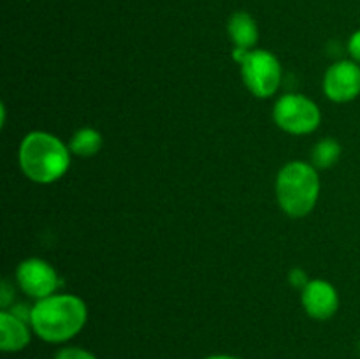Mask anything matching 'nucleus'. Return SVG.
I'll return each instance as SVG.
<instances>
[{
  "label": "nucleus",
  "instance_id": "obj_7",
  "mask_svg": "<svg viewBox=\"0 0 360 359\" xmlns=\"http://www.w3.org/2000/svg\"><path fill=\"white\" fill-rule=\"evenodd\" d=\"M323 92L333 102H350L360 95V67L352 60H341L327 69Z\"/></svg>",
  "mask_w": 360,
  "mask_h": 359
},
{
  "label": "nucleus",
  "instance_id": "obj_12",
  "mask_svg": "<svg viewBox=\"0 0 360 359\" xmlns=\"http://www.w3.org/2000/svg\"><path fill=\"white\" fill-rule=\"evenodd\" d=\"M341 146L338 141L334 139H323L313 150V165L316 169H329L340 160Z\"/></svg>",
  "mask_w": 360,
  "mask_h": 359
},
{
  "label": "nucleus",
  "instance_id": "obj_16",
  "mask_svg": "<svg viewBox=\"0 0 360 359\" xmlns=\"http://www.w3.org/2000/svg\"><path fill=\"white\" fill-rule=\"evenodd\" d=\"M204 359H239V358H234V355H225V354H217V355H210V358H204Z\"/></svg>",
  "mask_w": 360,
  "mask_h": 359
},
{
  "label": "nucleus",
  "instance_id": "obj_9",
  "mask_svg": "<svg viewBox=\"0 0 360 359\" xmlns=\"http://www.w3.org/2000/svg\"><path fill=\"white\" fill-rule=\"evenodd\" d=\"M30 344V329L27 320L16 313L0 312V348L4 352H20Z\"/></svg>",
  "mask_w": 360,
  "mask_h": 359
},
{
  "label": "nucleus",
  "instance_id": "obj_17",
  "mask_svg": "<svg viewBox=\"0 0 360 359\" xmlns=\"http://www.w3.org/2000/svg\"><path fill=\"white\" fill-rule=\"evenodd\" d=\"M359 348H360V347H359Z\"/></svg>",
  "mask_w": 360,
  "mask_h": 359
},
{
  "label": "nucleus",
  "instance_id": "obj_1",
  "mask_svg": "<svg viewBox=\"0 0 360 359\" xmlns=\"http://www.w3.org/2000/svg\"><path fill=\"white\" fill-rule=\"evenodd\" d=\"M30 312V326L48 344H62L76 336L84 327L88 308L74 294H53L37 299Z\"/></svg>",
  "mask_w": 360,
  "mask_h": 359
},
{
  "label": "nucleus",
  "instance_id": "obj_3",
  "mask_svg": "<svg viewBox=\"0 0 360 359\" xmlns=\"http://www.w3.org/2000/svg\"><path fill=\"white\" fill-rule=\"evenodd\" d=\"M320 178L315 165L294 160L281 168L276 178L278 204L294 218L311 213L319 201Z\"/></svg>",
  "mask_w": 360,
  "mask_h": 359
},
{
  "label": "nucleus",
  "instance_id": "obj_15",
  "mask_svg": "<svg viewBox=\"0 0 360 359\" xmlns=\"http://www.w3.org/2000/svg\"><path fill=\"white\" fill-rule=\"evenodd\" d=\"M348 51L355 62H360V30L352 34L350 41H348Z\"/></svg>",
  "mask_w": 360,
  "mask_h": 359
},
{
  "label": "nucleus",
  "instance_id": "obj_4",
  "mask_svg": "<svg viewBox=\"0 0 360 359\" xmlns=\"http://www.w3.org/2000/svg\"><path fill=\"white\" fill-rule=\"evenodd\" d=\"M234 58L241 63L243 81L253 95L267 99L276 94L281 83V63L266 49L234 48Z\"/></svg>",
  "mask_w": 360,
  "mask_h": 359
},
{
  "label": "nucleus",
  "instance_id": "obj_8",
  "mask_svg": "<svg viewBox=\"0 0 360 359\" xmlns=\"http://www.w3.org/2000/svg\"><path fill=\"white\" fill-rule=\"evenodd\" d=\"M302 306L313 319L327 320L340 308V296L329 282L309 280L302 289Z\"/></svg>",
  "mask_w": 360,
  "mask_h": 359
},
{
  "label": "nucleus",
  "instance_id": "obj_13",
  "mask_svg": "<svg viewBox=\"0 0 360 359\" xmlns=\"http://www.w3.org/2000/svg\"><path fill=\"white\" fill-rule=\"evenodd\" d=\"M55 359H97L91 352L79 347H65L55 355Z\"/></svg>",
  "mask_w": 360,
  "mask_h": 359
},
{
  "label": "nucleus",
  "instance_id": "obj_14",
  "mask_svg": "<svg viewBox=\"0 0 360 359\" xmlns=\"http://www.w3.org/2000/svg\"><path fill=\"white\" fill-rule=\"evenodd\" d=\"M288 278H290V284L294 285V287H302L304 289L306 285H308V277H306V273L302 270H299V267H295V270L290 271V275H288Z\"/></svg>",
  "mask_w": 360,
  "mask_h": 359
},
{
  "label": "nucleus",
  "instance_id": "obj_2",
  "mask_svg": "<svg viewBox=\"0 0 360 359\" xmlns=\"http://www.w3.org/2000/svg\"><path fill=\"white\" fill-rule=\"evenodd\" d=\"M20 165L28 180L48 185L67 172L70 165V148L53 134L35 130L21 141Z\"/></svg>",
  "mask_w": 360,
  "mask_h": 359
},
{
  "label": "nucleus",
  "instance_id": "obj_11",
  "mask_svg": "<svg viewBox=\"0 0 360 359\" xmlns=\"http://www.w3.org/2000/svg\"><path fill=\"white\" fill-rule=\"evenodd\" d=\"M70 151L77 157H94L102 148V136L95 129H79L70 141Z\"/></svg>",
  "mask_w": 360,
  "mask_h": 359
},
{
  "label": "nucleus",
  "instance_id": "obj_5",
  "mask_svg": "<svg viewBox=\"0 0 360 359\" xmlns=\"http://www.w3.org/2000/svg\"><path fill=\"white\" fill-rule=\"evenodd\" d=\"M273 116L281 130L295 136L311 134L313 130L319 129L322 120L319 106L299 94H287L278 99Z\"/></svg>",
  "mask_w": 360,
  "mask_h": 359
},
{
  "label": "nucleus",
  "instance_id": "obj_10",
  "mask_svg": "<svg viewBox=\"0 0 360 359\" xmlns=\"http://www.w3.org/2000/svg\"><path fill=\"white\" fill-rule=\"evenodd\" d=\"M229 35H231L234 48L239 49H250L257 44L259 41V28H257L255 20L250 16L248 13H234L229 20Z\"/></svg>",
  "mask_w": 360,
  "mask_h": 359
},
{
  "label": "nucleus",
  "instance_id": "obj_6",
  "mask_svg": "<svg viewBox=\"0 0 360 359\" xmlns=\"http://www.w3.org/2000/svg\"><path fill=\"white\" fill-rule=\"evenodd\" d=\"M16 280L21 291L35 299H44L48 296H53L56 289L62 285V280H60L55 267L46 260L37 259V257L23 260L18 266Z\"/></svg>",
  "mask_w": 360,
  "mask_h": 359
}]
</instances>
